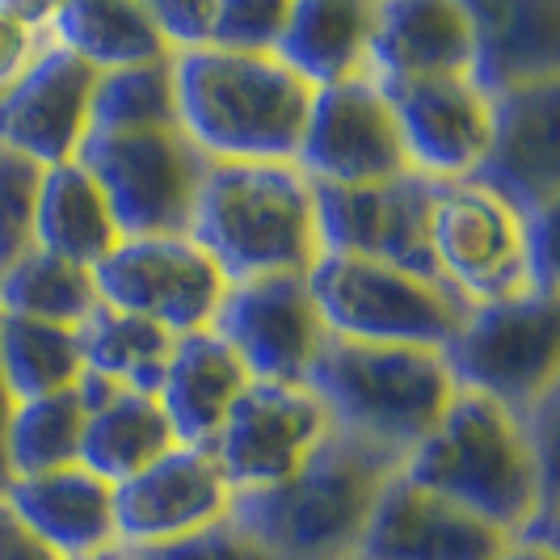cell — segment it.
Listing matches in <instances>:
<instances>
[{"label":"cell","mask_w":560,"mask_h":560,"mask_svg":"<svg viewBox=\"0 0 560 560\" xmlns=\"http://www.w3.org/2000/svg\"><path fill=\"white\" fill-rule=\"evenodd\" d=\"M557 400L532 418L455 393L439 425L405 455L400 477L464 505L514 544L557 548Z\"/></svg>","instance_id":"obj_1"},{"label":"cell","mask_w":560,"mask_h":560,"mask_svg":"<svg viewBox=\"0 0 560 560\" xmlns=\"http://www.w3.org/2000/svg\"><path fill=\"white\" fill-rule=\"evenodd\" d=\"M405 455L334 430L295 477L261 493H232L228 518L275 560H359L371 514Z\"/></svg>","instance_id":"obj_2"},{"label":"cell","mask_w":560,"mask_h":560,"mask_svg":"<svg viewBox=\"0 0 560 560\" xmlns=\"http://www.w3.org/2000/svg\"><path fill=\"white\" fill-rule=\"evenodd\" d=\"M173 84L182 131L202 156L236 165H295L316 89L287 63L202 47L173 56Z\"/></svg>","instance_id":"obj_3"},{"label":"cell","mask_w":560,"mask_h":560,"mask_svg":"<svg viewBox=\"0 0 560 560\" xmlns=\"http://www.w3.org/2000/svg\"><path fill=\"white\" fill-rule=\"evenodd\" d=\"M190 241L228 282L308 275L320 261L312 182L295 165L211 161L198 186Z\"/></svg>","instance_id":"obj_4"},{"label":"cell","mask_w":560,"mask_h":560,"mask_svg":"<svg viewBox=\"0 0 560 560\" xmlns=\"http://www.w3.org/2000/svg\"><path fill=\"white\" fill-rule=\"evenodd\" d=\"M304 388L325 405L334 430L396 455L418 447L455 396L439 350L375 346L334 334L320 341Z\"/></svg>","instance_id":"obj_5"},{"label":"cell","mask_w":560,"mask_h":560,"mask_svg":"<svg viewBox=\"0 0 560 560\" xmlns=\"http://www.w3.org/2000/svg\"><path fill=\"white\" fill-rule=\"evenodd\" d=\"M439 359L455 393L532 418L544 400L560 396V304L535 291L472 304Z\"/></svg>","instance_id":"obj_6"},{"label":"cell","mask_w":560,"mask_h":560,"mask_svg":"<svg viewBox=\"0 0 560 560\" xmlns=\"http://www.w3.org/2000/svg\"><path fill=\"white\" fill-rule=\"evenodd\" d=\"M308 287L329 334L375 346L443 350L472 308L447 282L346 253H320L308 270Z\"/></svg>","instance_id":"obj_7"},{"label":"cell","mask_w":560,"mask_h":560,"mask_svg":"<svg viewBox=\"0 0 560 560\" xmlns=\"http://www.w3.org/2000/svg\"><path fill=\"white\" fill-rule=\"evenodd\" d=\"M77 165L110 202L118 236H190L198 186L211 156L182 127L89 131Z\"/></svg>","instance_id":"obj_8"},{"label":"cell","mask_w":560,"mask_h":560,"mask_svg":"<svg viewBox=\"0 0 560 560\" xmlns=\"http://www.w3.org/2000/svg\"><path fill=\"white\" fill-rule=\"evenodd\" d=\"M430 257L439 279L468 304H498L532 291L527 220L472 182L434 186Z\"/></svg>","instance_id":"obj_9"},{"label":"cell","mask_w":560,"mask_h":560,"mask_svg":"<svg viewBox=\"0 0 560 560\" xmlns=\"http://www.w3.org/2000/svg\"><path fill=\"white\" fill-rule=\"evenodd\" d=\"M97 300L165 334L186 337L211 329L228 279L190 236H131L118 241L93 270Z\"/></svg>","instance_id":"obj_10"},{"label":"cell","mask_w":560,"mask_h":560,"mask_svg":"<svg viewBox=\"0 0 560 560\" xmlns=\"http://www.w3.org/2000/svg\"><path fill=\"white\" fill-rule=\"evenodd\" d=\"M434 186L439 182L418 168L375 186H312L320 253L371 257V261H388L396 270L443 282L430 257Z\"/></svg>","instance_id":"obj_11"},{"label":"cell","mask_w":560,"mask_h":560,"mask_svg":"<svg viewBox=\"0 0 560 560\" xmlns=\"http://www.w3.org/2000/svg\"><path fill=\"white\" fill-rule=\"evenodd\" d=\"M329 434L334 421L304 384L253 380L220 425L211 455L232 493H261L295 477Z\"/></svg>","instance_id":"obj_12"},{"label":"cell","mask_w":560,"mask_h":560,"mask_svg":"<svg viewBox=\"0 0 560 560\" xmlns=\"http://www.w3.org/2000/svg\"><path fill=\"white\" fill-rule=\"evenodd\" d=\"M211 334L245 363L253 380L304 384L329 329L316 312L308 275H261L228 282Z\"/></svg>","instance_id":"obj_13"},{"label":"cell","mask_w":560,"mask_h":560,"mask_svg":"<svg viewBox=\"0 0 560 560\" xmlns=\"http://www.w3.org/2000/svg\"><path fill=\"white\" fill-rule=\"evenodd\" d=\"M295 168L312 186H375L413 168L393 106L375 81L359 77L312 93Z\"/></svg>","instance_id":"obj_14"},{"label":"cell","mask_w":560,"mask_h":560,"mask_svg":"<svg viewBox=\"0 0 560 560\" xmlns=\"http://www.w3.org/2000/svg\"><path fill=\"white\" fill-rule=\"evenodd\" d=\"M489 148L472 168V186L502 198L523 220L560 202V84L514 89L489 97Z\"/></svg>","instance_id":"obj_15"},{"label":"cell","mask_w":560,"mask_h":560,"mask_svg":"<svg viewBox=\"0 0 560 560\" xmlns=\"http://www.w3.org/2000/svg\"><path fill=\"white\" fill-rule=\"evenodd\" d=\"M232 489L207 447H173L131 480L114 485V527L122 548H156L224 523Z\"/></svg>","instance_id":"obj_16"},{"label":"cell","mask_w":560,"mask_h":560,"mask_svg":"<svg viewBox=\"0 0 560 560\" xmlns=\"http://www.w3.org/2000/svg\"><path fill=\"white\" fill-rule=\"evenodd\" d=\"M97 72L63 47H47L9 89H0V148L56 168L77 161L89 136Z\"/></svg>","instance_id":"obj_17"},{"label":"cell","mask_w":560,"mask_h":560,"mask_svg":"<svg viewBox=\"0 0 560 560\" xmlns=\"http://www.w3.org/2000/svg\"><path fill=\"white\" fill-rule=\"evenodd\" d=\"M375 89L393 106L409 165L434 182L472 177L493 127V106L472 84V77H425Z\"/></svg>","instance_id":"obj_18"},{"label":"cell","mask_w":560,"mask_h":560,"mask_svg":"<svg viewBox=\"0 0 560 560\" xmlns=\"http://www.w3.org/2000/svg\"><path fill=\"white\" fill-rule=\"evenodd\" d=\"M510 544L464 505L396 477L371 514L359 560H498Z\"/></svg>","instance_id":"obj_19"},{"label":"cell","mask_w":560,"mask_h":560,"mask_svg":"<svg viewBox=\"0 0 560 560\" xmlns=\"http://www.w3.org/2000/svg\"><path fill=\"white\" fill-rule=\"evenodd\" d=\"M472 26L468 77L485 97L560 84V0H464Z\"/></svg>","instance_id":"obj_20"},{"label":"cell","mask_w":560,"mask_h":560,"mask_svg":"<svg viewBox=\"0 0 560 560\" xmlns=\"http://www.w3.org/2000/svg\"><path fill=\"white\" fill-rule=\"evenodd\" d=\"M472 26L464 0H380L366 43V81L468 77Z\"/></svg>","instance_id":"obj_21"},{"label":"cell","mask_w":560,"mask_h":560,"mask_svg":"<svg viewBox=\"0 0 560 560\" xmlns=\"http://www.w3.org/2000/svg\"><path fill=\"white\" fill-rule=\"evenodd\" d=\"M9 510L63 560H84L118 548L114 485L89 468H59L43 477H18L0 489Z\"/></svg>","instance_id":"obj_22"},{"label":"cell","mask_w":560,"mask_h":560,"mask_svg":"<svg viewBox=\"0 0 560 560\" xmlns=\"http://www.w3.org/2000/svg\"><path fill=\"white\" fill-rule=\"evenodd\" d=\"M249 384L253 375L245 371V363L211 329L177 337L156 393V405L165 409L177 447L211 451L224 418Z\"/></svg>","instance_id":"obj_23"},{"label":"cell","mask_w":560,"mask_h":560,"mask_svg":"<svg viewBox=\"0 0 560 560\" xmlns=\"http://www.w3.org/2000/svg\"><path fill=\"white\" fill-rule=\"evenodd\" d=\"M371 18V0H300L287 9L275 59L312 89L359 81L366 77Z\"/></svg>","instance_id":"obj_24"},{"label":"cell","mask_w":560,"mask_h":560,"mask_svg":"<svg viewBox=\"0 0 560 560\" xmlns=\"http://www.w3.org/2000/svg\"><path fill=\"white\" fill-rule=\"evenodd\" d=\"M51 38L56 47L84 59L93 72H122L173 59L148 4L63 0L51 9Z\"/></svg>","instance_id":"obj_25"},{"label":"cell","mask_w":560,"mask_h":560,"mask_svg":"<svg viewBox=\"0 0 560 560\" xmlns=\"http://www.w3.org/2000/svg\"><path fill=\"white\" fill-rule=\"evenodd\" d=\"M118 241L122 236L110 215V202L77 161L43 168L38 207H34V249H47L72 266L93 270Z\"/></svg>","instance_id":"obj_26"},{"label":"cell","mask_w":560,"mask_h":560,"mask_svg":"<svg viewBox=\"0 0 560 560\" xmlns=\"http://www.w3.org/2000/svg\"><path fill=\"white\" fill-rule=\"evenodd\" d=\"M173 341L177 337L165 334L161 325L140 320L131 312H118L110 304H102V300L77 325V350H81L84 371H97L110 384L140 396L161 393Z\"/></svg>","instance_id":"obj_27"},{"label":"cell","mask_w":560,"mask_h":560,"mask_svg":"<svg viewBox=\"0 0 560 560\" xmlns=\"http://www.w3.org/2000/svg\"><path fill=\"white\" fill-rule=\"evenodd\" d=\"M173 447H177V439H173V425H168L165 409L156 405V396L118 393L110 405H102L97 413L84 418L81 468L110 485H122Z\"/></svg>","instance_id":"obj_28"},{"label":"cell","mask_w":560,"mask_h":560,"mask_svg":"<svg viewBox=\"0 0 560 560\" xmlns=\"http://www.w3.org/2000/svg\"><path fill=\"white\" fill-rule=\"evenodd\" d=\"M81 371L77 329L0 316V380L13 396V405L72 393Z\"/></svg>","instance_id":"obj_29"},{"label":"cell","mask_w":560,"mask_h":560,"mask_svg":"<svg viewBox=\"0 0 560 560\" xmlns=\"http://www.w3.org/2000/svg\"><path fill=\"white\" fill-rule=\"evenodd\" d=\"M93 304H97L93 275L47 249L22 253L9 270H0V316L77 329Z\"/></svg>","instance_id":"obj_30"},{"label":"cell","mask_w":560,"mask_h":560,"mask_svg":"<svg viewBox=\"0 0 560 560\" xmlns=\"http://www.w3.org/2000/svg\"><path fill=\"white\" fill-rule=\"evenodd\" d=\"M81 434L84 409L77 393H56L43 396V400L13 405L9 425H4V468H9V480L77 468L81 464Z\"/></svg>","instance_id":"obj_31"},{"label":"cell","mask_w":560,"mask_h":560,"mask_svg":"<svg viewBox=\"0 0 560 560\" xmlns=\"http://www.w3.org/2000/svg\"><path fill=\"white\" fill-rule=\"evenodd\" d=\"M148 127H182L173 59L122 72H97L89 102V131H148Z\"/></svg>","instance_id":"obj_32"},{"label":"cell","mask_w":560,"mask_h":560,"mask_svg":"<svg viewBox=\"0 0 560 560\" xmlns=\"http://www.w3.org/2000/svg\"><path fill=\"white\" fill-rule=\"evenodd\" d=\"M291 0H215L211 13V51L232 56H275Z\"/></svg>","instance_id":"obj_33"},{"label":"cell","mask_w":560,"mask_h":560,"mask_svg":"<svg viewBox=\"0 0 560 560\" xmlns=\"http://www.w3.org/2000/svg\"><path fill=\"white\" fill-rule=\"evenodd\" d=\"M43 168L0 148V270L34 249V207H38Z\"/></svg>","instance_id":"obj_34"},{"label":"cell","mask_w":560,"mask_h":560,"mask_svg":"<svg viewBox=\"0 0 560 560\" xmlns=\"http://www.w3.org/2000/svg\"><path fill=\"white\" fill-rule=\"evenodd\" d=\"M51 9L56 4L0 0V89H9L56 43L51 38Z\"/></svg>","instance_id":"obj_35"},{"label":"cell","mask_w":560,"mask_h":560,"mask_svg":"<svg viewBox=\"0 0 560 560\" xmlns=\"http://www.w3.org/2000/svg\"><path fill=\"white\" fill-rule=\"evenodd\" d=\"M136 560H275L245 527H236L232 518L195 532L173 544H156V548H127Z\"/></svg>","instance_id":"obj_36"},{"label":"cell","mask_w":560,"mask_h":560,"mask_svg":"<svg viewBox=\"0 0 560 560\" xmlns=\"http://www.w3.org/2000/svg\"><path fill=\"white\" fill-rule=\"evenodd\" d=\"M148 9H152V22H156V30H161V38H165V47L173 56L207 47L215 0H156Z\"/></svg>","instance_id":"obj_37"},{"label":"cell","mask_w":560,"mask_h":560,"mask_svg":"<svg viewBox=\"0 0 560 560\" xmlns=\"http://www.w3.org/2000/svg\"><path fill=\"white\" fill-rule=\"evenodd\" d=\"M527 275L535 295L557 300V211L527 215Z\"/></svg>","instance_id":"obj_38"},{"label":"cell","mask_w":560,"mask_h":560,"mask_svg":"<svg viewBox=\"0 0 560 560\" xmlns=\"http://www.w3.org/2000/svg\"><path fill=\"white\" fill-rule=\"evenodd\" d=\"M0 560H63L56 548H47L26 523L0 498Z\"/></svg>","instance_id":"obj_39"},{"label":"cell","mask_w":560,"mask_h":560,"mask_svg":"<svg viewBox=\"0 0 560 560\" xmlns=\"http://www.w3.org/2000/svg\"><path fill=\"white\" fill-rule=\"evenodd\" d=\"M498 560H560L557 548H539V544H510Z\"/></svg>","instance_id":"obj_40"},{"label":"cell","mask_w":560,"mask_h":560,"mask_svg":"<svg viewBox=\"0 0 560 560\" xmlns=\"http://www.w3.org/2000/svg\"><path fill=\"white\" fill-rule=\"evenodd\" d=\"M9 413H13V396L0 380V489L9 485V468H4V425H9Z\"/></svg>","instance_id":"obj_41"},{"label":"cell","mask_w":560,"mask_h":560,"mask_svg":"<svg viewBox=\"0 0 560 560\" xmlns=\"http://www.w3.org/2000/svg\"><path fill=\"white\" fill-rule=\"evenodd\" d=\"M84 560H136V557H131V552L118 544V548H110V552H97V557H84Z\"/></svg>","instance_id":"obj_42"}]
</instances>
